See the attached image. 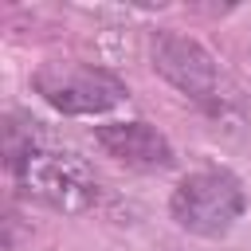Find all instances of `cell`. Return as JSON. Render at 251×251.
I'll list each match as a JSON object with an SVG mask.
<instances>
[{"instance_id": "1", "label": "cell", "mask_w": 251, "mask_h": 251, "mask_svg": "<svg viewBox=\"0 0 251 251\" xmlns=\"http://www.w3.org/2000/svg\"><path fill=\"white\" fill-rule=\"evenodd\" d=\"M12 176L27 200H35L51 212H63V216L90 212L102 192L82 157L63 153V149H47V145H31L12 165Z\"/></svg>"}, {"instance_id": "2", "label": "cell", "mask_w": 251, "mask_h": 251, "mask_svg": "<svg viewBox=\"0 0 251 251\" xmlns=\"http://www.w3.org/2000/svg\"><path fill=\"white\" fill-rule=\"evenodd\" d=\"M243 208H247L243 184L227 169H196V173L180 176V184L169 196L173 220L200 239L227 235L235 227V220L243 216Z\"/></svg>"}, {"instance_id": "3", "label": "cell", "mask_w": 251, "mask_h": 251, "mask_svg": "<svg viewBox=\"0 0 251 251\" xmlns=\"http://www.w3.org/2000/svg\"><path fill=\"white\" fill-rule=\"evenodd\" d=\"M31 86L51 110L71 118L106 114L118 102H126V82L94 63H43L31 75Z\"/></svg>"}, {"instance_id": "4", "label": "cell", "mask_w": 251, "mask_h": 251, "mask_svg": "<svg viewBox=\"0 0 251 251\" xmlns=\"http://www.w3.org/2000/svg\"><path fill=\"white\" fill-rule=\"evenodd\" d=\"M149 59H153V71L176 86L180 94H188L192 102H212L216 90H220V71H216V59L192 39V35H180L173 27H161L153 31L149 39Z\"/></svg>"}, {"instance_id": "5", "label": "cell", "mask_w": 251, "mask_h": 251, "mask_svg": "<svg viewBox=\"0 0 251 251\" xmlns=\"http://www.w3.org/2000/svg\"><path fill=\"white\" fill-rule=\"evenodd\" d=\"M94 145H98L106 157H114V161H122V165H129V169H169V165H173V145H169V137H165L157 126L141 122V118L94 126Z\"/></svg>"}]
</instances>
